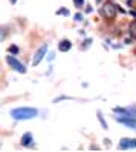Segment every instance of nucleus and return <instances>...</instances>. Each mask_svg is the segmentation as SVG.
<instances>
[{"label":"nucleus","mask_w":136,"mask_h":152,"mask_svg":"<svg viewBox=\"0 0 136 152\" xmlns=\"http://www.w3.org/2000/svg\"><path fill=\"white\" fill-rule=\"evenodd\" d=\"M38 115V111L35 108H15L11 111V117L14 120H31Z\"/></svg>","instance_id":"obj_1"},{"label":"nucleus","mask_w":136,"mask_h":152,"mask_svg":"<svg viewBox=\"0 0 136 152\" xmlns=\"http://www.w3.org/2000/svg\"><path fill=\"white\" fill-rule=\"evenodd\" d=\"M70 48H72V43H70L69 40H61L60 45H58V49H60L61 52H66V51H69Z\"/></svg>","instance_id":"obj_7"},{"label":"nucleus","mask_w":136,"mask_h":152,"mask_svg":"<svg viewBox=\"0 0 136 152\" xmlns=\"http://www.w3.org/2000/svg\"><path fill=\"white\" fill-rule=\"evenodd\" d=\"M31 143H32V135H31L29 132H26L25 135L22 137V145H23V146H29Z\"/></svg>","instance_id":"obj_8"},{"label":"nucleus","mask_w":136,"mask_h":152,"mask_svg":"<svg viewBox=\"0 0 136 152\" xmlns=\"http://www.w3.org/2000/svg\"><path fill=\"white\" fill-rule=\"evenodd\" d=\"M46 52H48V45H43V46H40L38 51L35 52L34 58H32V65H34V66H37L40 61L43 60V57H44V54H46Z\"/></svg>","instance_id":"obj_4"},{"label":"nucleus","mask_w":136,"mask_h":152,"mask_svg":"<svg viewBox=\"0 0 136 152\" xmlns=\"http://www.w3.org/2000/svg\"><path fill=\"white\" fill-rule=\"evenodd\" d=\"M6 61H8V65H9L14 71H17V72H20V74H25L26 72V68H25V65L22 63V61H19L15 57H12V56H8L6 57Z\"/></svg>","instance_id":"obj_3"},{"label":"nucleus","mask_w":136,"mask_h":152,"mask_svg":"<svg viewBox=\"0 0 136 152\" xmlns=\"http://www.w3.org/2000/svg\"><path fill=\"white\" fill-rule=\"evenodd\" d=\"M17 2V0H11V3H15Z\"/></svg>","instance_id":"obj_15"},{"label":"nucleus","mask_w":136,"mask_h":152,"mask_svg":"<svg viewBox=\"0 0 136 152\" xmlns=\"http://www.w3.org/2000/svg\"><path fill=\"white\" fill-rule=\"evenodd\" d=\"M8 52H11V54H17V52H19V48H17L15 45H12V46L8 48Z\"/></svg>","instance_id":"obj_9"},{"label":"nucleus","mask_w":136,"mask_h":152,"mask_svg":"<svg viewBox=\"0 0 136 152\" xmlns=\"http://www.w3.org/2000/svg\"><path fill=\"white\" fill-rule=\"evenodd\" d=\"M74 2H75V5L80 8V6H83V0H74Z\"/></svg>","instance_id":"obj_13"},{"label":"nucleus","mask_w":136,"mask_h":152,"mask_svg":"<svg viewBox=\"0 0 136 152\" xmlns=\"http://www.w3.org/2000/svg\"><path fill=\"white\" fill-rule=\"evenodd\" d=\"M116 120L119 121V123H124V124H127V126H130V128H136V118L133 117V118H125V117H116Z\"/></svg>","instance_id":"obj_6"},{"label":"nucleus","mask_w":136,"mask_h":152,"mask_svg":"<svg viewBox=\"0 0 136 152\" xmlns=\"http://www.w3.org/2000/svg\"><path fill=\"white\" fill-rule=\"evenodd\" d=\"M98 2H99V0H98Z\"/></svg>","instance_id":"obj_16"},{"label":"nucleus","mask_w":136,"mask_h":152,"mask_svg":"<svg viewBox=\"0 0 136 152\" xmlns=\"http://www.w3.org/2000/svg\"><path fill=\"white\" fill-rule=\"evenodd\" d=\"M129 117H136V108L129 109Z\"/></svg>","instance_id":"obj_11"},{"label":"nucleus","mask_w":136,"mask_h":152,"mask_svg":"<svg viewBox=\"0 0 136 152\" xmlns=\"http://www.w3.org/2000/svg\"><path fill=\"white\" fill-rule=\"evenodd\" d=\"M116 12H118V6L113 3V2H106L104 5H103V15L106 17V19H115L116 17Z\"/></svg>","instance_id":"obj_2"},{"label":"nucleus","mask_w":136,"mask_h":152,"mask_svg":"<svg viewBox=\"0 0 136 152\" xmlns=\"http://www.w3.org/2000/svg\"><path fill=\"white\" fill-rule=\"evenodd\" d=\"M119 148L121 149H130V148H136V140L132 138H122L119 143Z\"/></svg>","instance_id":"obj_5"},{"label":"nucleus","mask_w":136,"mask_h":152,"mask_svg":"<svg viewBox=\"0 0 136 152\" xmlns=\"http://www.w3.org/2000/svg\"><path fill=\"white\" fill-rule=\"evenodd\" d=\"M58 14H64V15H67V14H69V11H67V10H60V11H58Z\"/></svg>","instance_id":"obj_14"},{"label":"nucleus","mask_w":136,"mask_h":152,"mask_svg":"<svg viewBox=\"0 0 136 152\" xmlns=\"http://www.w3.org/2000/svg\"><path fill=\"white\" fill-rule=\"evenodd\" d=\"M130 32H132L133 35H136V25H135V23L130 25Z\"/></svg>","instance_id":"obj_12"},{"label":"nucleus","mask_w":136,"mask_h":152,"mask_svg":"<svg viewBox=\"0 0 136 152\" xmlns=\"http://www.w3.org/2000/svg\"><path fill=\"white\" fill-rule=\"evenodd\" d=\"M98 118H99V121H101V124H103V128H104V129H107V124H106V121H104V118H103V115H101V112H98Z\"/></svg>","instance_id":"obj_10"}]
</instances>
